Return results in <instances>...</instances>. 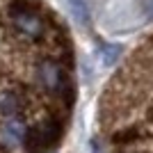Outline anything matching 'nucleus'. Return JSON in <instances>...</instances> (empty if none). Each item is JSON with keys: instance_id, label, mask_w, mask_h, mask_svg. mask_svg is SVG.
Here are the masks:
<instances>
[{"instance_id": "obj_1", "label": "nucleus", "mask_w": 153, "mask_h": 153, "mask_svg": "<svg viewBox=\"0 0 153 153\" xmlns=\"http://www.w3.org/2000/svg\"><path fill=\"white\" fill-rule=\"evenodd\" d=\"M7 14H9L12 27L19 32L23 39L37 41V39L44 37V32H46L44 19H41V14H39L34 7H30L27 2H23V0L12 2V5H9V9H7Z\"/></svg>"}, {"instance_id": "obj_8", "label": "nucleus", "mask_w": 153, "mask_h": 153, "mask_svg": "<svg viewBox=\"0 0 153 153\" xmlns=\"http://www.w3.org/2000/svg\"><path fill=\"white\" fill-rule=\"evenodd\" d=\"M91 146H94V153H101V149H96V142L91 144Z\"/></svg>"}, {"instance_id": "obj_4", "label": "nucleus", "mask_w": 153, "mask_h": 153, "mask_svg": "<svg viewBox=\"0 0 153 153\" xmlns=\"http://www.w3.org/2000/svg\"><path fill=\"white\" fill-rule=\"evenodd\" d=\"M25 135H27V128L25 123L12 117V119H5V121L0 123V140L5 142L7 146H16L21 142H25Z\"/></svg>"}, {"instance_id": "obj_5", "label": "nucleus", "mask_w": 153, "mask_h": 153, "mask_svg": "<svg viewBox=\"0 0 153 153\" xmlns=\"http://www.w3.org/2000/svg\"><path fill=\"white\" fill-rule=\"evenodd\" d=\"M21 110V98L14 89H2L0 91V117L2 119H12Z\"/></svg>"}, {"instance_id": "obj_7", "label": "nucleus", "mask_w": 153, "mask_h": 153, "mask_svg": "<svg viewBox=\"0 0 153 153\" xmlns=\"http://www.w3.org/2000/svg\"><path fill=\"white\" fill-rule=\"evenodd\" d=\"M101 59H103V64L105 66H112V64L119 59V55H121V46H117V44H101Z\"/></svg>"}, {"instance_id": "obj_6", "label": "nucleus", "mask_w": 153, "mask_h": 153, "mask_svg": "<svg viewBox=\"0 0 153 153\" xmlns=\"http://www.w3.org/2000/svg\"><path fill=\"white\" fill-rule=\"evenodd\" d=\"M69 9L73 14V19L82 27H89L91 23V12H89V0H69Z\"/></svg>"}, {"instance_id": "obj_3", "label": "nucleus", "mask_w": 153, "mask_h": 153, "mask_svg": "<svg viewBox=\"0 0 153 153\" xmlns=\"http://www.w3.org/2000/svg\"><path fill=\"white\" fill-rule=\"evenodd\" d=\"M37 80L46 91H59L64 85V71L55 59H41L37 64Z\"/></svg>"}, {"instance_id": "obj_2", "label": "nucleus", "mask_w": 153, "mask_h": 153, "mask_svg": "<svg viewBox=\"0 0 153 153\" xmlns=\"http://www.w3.org/2000/svg\"><path fill=\"white\" fill-rule=\"evenodd\" d=\"M59 140V126L55 121H46L37 128H30L25 135V151L27 153H44Z\"/></svg>"}]
</instances>
